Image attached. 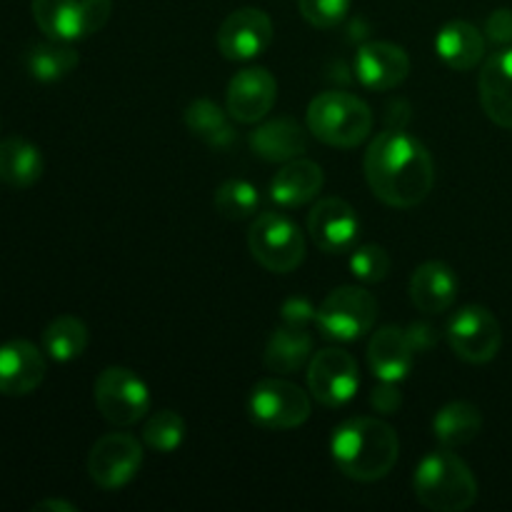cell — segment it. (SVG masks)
<instances>
[{
  "mask_svg": "<svg viewBox=\"0 0 512 512\" xmlns=\"http://www.w3.org/2000/svg\"><path fill=\"white\" fill-rule=\"evenodd\" d=\"M80 58L70 45L60 43V40H50V43H38L28 50L25 55V65H28L30 78L38 83H58L65 75L73 73L78 68Z\"/></svg>",
  "mask_w": 512,
  "mask_h": 512,
  "instance_id": "obj_29",
  "label": "cell"
},
{
  "mask_svg": "<svg viewBox=\"0 0 512 512\" xmlns=\"http://www.w3.org/2000/svg\"><path fill=\"white\" fill-rule=\"evenodd\" d=\"M325 185L323 168L313 160L295 158L290 163H283V168L275 173L270 183V200L278 203L280 208H303L310 200L318 198V193Z\"/></svg>",
  "mask_w": 512,
  "mask_h": 512,
  "instance_id": "obj_21",
  "label": "cell"
},
{
  "mask_svg": "<svg viewBox=\"0 0 512 512\" xmlns=\"http://www.w3.org/2000/svg\"><path fill=\"white\" fill-rule=\"evenodd\" d=\"M420 350L423 348H420L415 328L403 330L398 325H385L370 338L368 365L378 380L400 383L413 370Z\"/></svg>",
  "mask_w": 512,
  "mask_h": 512,
  "instance_id": "obj_16",
  "label": "cell"
},
{
  "mask_svg": "<svg viewBox=\"0 0 512 512\" xmlns=\"http://www.w3.org/2000/svg\"><path fill=\"white\" fill-rule=\"evenodd\" d=\"M143 465V448L128 433H108L90 448L88 473L98 488L118 490L138 475Z\"/></svg>",
  "mask_w": 512,
  "mask_h": 512,
  "instance_id": "obj_13",
  "label": "cell"
},
{
  "mask_svg": "<svg viewBox=\"0 0 512 512\" xmlns=\"http://www.w3.org/2000/svg\"><path fill=\"white\" fill-rule=\"evenodd\" d=\"M35 512H78L73 503H68V500H55V498H48L43 500V503H38L33 508Z\"/></svg>",
  "mask_w": 512,
  "mask_h": 512,
  "instance_id": "obj_36",
  "label": "cell"
},
{
  "mask_svg": "<svg viewBox=\"0 0 512 512\" xmlns=\"http://www.w3.org/2000/svg\"><path fill=\"white\" fill-rule=\"evenodd\" d=\"M448 343L460 360L470 365H485L500 353L503 330L498 318L483 305H465L450 318Z\"/></svg>",
  "mask_w": 512,
  "mask_h": 512,
  "instance_id": "obj_11",
  "label": "cell"
},
{
  "mask_svg": "<svg viewBox=\"0 0 512 512\" xmlns=\"http://www.w3.org/2000/svg\"><path fill=\"white\" fill-rule=\"evenodd\" d=\"M330 453L345 478L375 483L383 480L398 463L400 440L385 420L360 415L335 428Z\"/></svg>",
  "mask_w": 512,
  "mask_h": 512,
  "instance_id": "obj_2",
  "label": "cell"
},
{
  "mask_svg": "<svg viewBox=\"0 0 512 512\" xmlns=\"http://www.w3.org/2000/svg\"><path fill=\"white\" fill-rule=\"evenodd\" d=\"M88 328L75 315H58L43 330V350L55 363H73L88 348Z\"/></svg>",
  "mask_w": 512,
  "mask_h": 512,
  "instance_id": "obj_28",
  "label": "cell"
},
{
  "mask_svg": "<svg viewBox=\"0 0 512 512\" xmlns=\"http://www.w3.org/2000/svg\"><path fill=\"white\" fill-rule=\"evenodd\" d=\"M95 408L118 428H130L150 410V390L145 380L130 368L110 365L95 380Z\"/></svg>",
  "mask_w": 512,
  "mask_h": 512,
  "instance_id": "obj_10",
  "label": "cell"
},
{
  "mask_svg": "<svg viewBox=\"0 0 512 512\" xmlns=\"http://www.w3.org/2000/svg\"><path fill=\"white\" fill-rule=\"evenodd\" d=\"M485 38L495 45L512 43V8H498L485 23Z\"/></svg>",
  "mask_w": 512,
  "mask_h": 512,
  "instance_id": "obj_34",
  "label": "cell"
},
{
  "mask_svg": "<svg viewBox=\"0 0 512 512\" xmlns=\"http://www.w3.org/2000/svg\"><path fill=\"white\" fill-rule=\"evenodd\" d=\"M370 405L383 415L398 413L400 405H403V395H400L398 383H385V380H380L378 388L370 393Z\"/></svg>",
  "mask_w": 512,
  "mask_h": 512,
  "instance_id": "obj_35",
  "label": "cell"
},
{
  "mask_svg": "<svg viewBox=\"0 0 512 512\" xmlns=\"http://www.w3.org/2000/svg\"><path fill=\"white\" fill-rule=\"evenodd\" d=\"M308 233L323 253L338 255L353 250L360 235V220L353 205L343 198H323L308 215Z\"/></svg>",
  "mask_w": 512,
  "mask_h": 512,
  "instance_id": "obj_15",
  "label": "cell"
},
{
  "mask_svg": "<svg viewBox=\"0 0 512 512\" xmlns=\"http://www.w3.org/2000/svg\"><path fill=\"white\" fill-rule=\"evenodd\" d=\"M378 320V300L358 285H343L328 293L315 310V325L330 340L353 343L370 333Z\"/></svg>",
  "mask_w": 512,
  "mask_h": 512,
  "instance_id": "obj_6",
  "label": "cell"
},
{
  "mask_svg": "<svg viewBox=\"0 0 512 512\" xmlns=\"http://www.w3.org/2000/svg\"><path fill=\"white\" fill-rule=\"evenodd\" d=\"M45 380V355L30 340H8L0 345V395L25 398Z\"/></svg>",
  "mask_w": 512,
  "mask_h": 512,
  "instance_id": "obj_19",
  "label": "cell"
},
{
  "mask_svg": "<svg viewBox=\"0 0 512 512\" xmlns=\"http://www.w3.org/2000/svg\"><path fill=\"white\" fill-rule=\"evenodd\" d=\"M413 493L433 512H465L478 500V480L450 448L425 455L413 475Z\"/></svg>",
  "mask_w": 512,
  "mask_h": 512,
  "instance_id": "obj_3",
  "label": "cell"
},
{
  "mask_svg": "<svg viewBox=\"0 0 512 512\" xmlns=\"http://www.w3.org/2000/svg\"><path fill=\"white\" fill-rule=\"evenodd\" d=\"M308 388L325 408H343L360 388L358 363L340 348H325L313 355L308 368Z\"/></svg>",
  "mask_w": 512,
  "mask_h": 512,
  "instance_id": "obj_12",
  "label": "cell"
},
{
  "mask_svg": "<svg viewBox=\"0 0 512 512\" xmlns=\"http://www.w3.org/2000/svg\"><path fill=\"white\" fill-rule=\"evenodd\" d=\"M35 25L50 40L73 43L105 28L113 13L110 0H33Z\"/></svg>",
  "mask_w": 512,
  "mask_h": 512,
  "instance_id": "obj_5",
  "label": "cell"
},
{
  "mask_svg": "<svg viewBox=\"0 0 512 512\" xmlns=\"http://www.w3.org/2000/svg\"><path fill=\"white\" fill-rule=\"evenodd\" d=\"M355 75L368 90H393L410 75V58L400 45L373 40L360 45L355 53Z\"/></svg>",
  "mask_w": 512,
  "mask_h": 512,
  "instance_id": "obj_18",
  "label": "cell"
},
{
  "mask_svg": "<svg viewBox=\"0 0 512 512\" xmlns=\"http://www.w3.org/2000/svg\"><path fill=\"white\" fill-rule=\"evenodd\" d=\"M365 180L390 208H415L435 185V163L418 138L405 130H383L365 153Z\"/></svg>",
  "mask_w": 512,
  "mask_h": 512,
  "instance_id": "obj_1",
  "label": "cell"
},
{
  "mask_svg": "<svg viewBox=\"0 0 512 512\" xmlns=\"http://www.w3.org/2000/svg\"><path fill=\"white\" fill-rule=\"evenodd\" d=\"M273 43V20L260 8H238L218 30V50L228 60H253Z\"/></svg>",
  "mask_w": 512,
  "mask_h": 512,
  "instance_id": "obj_14",
  "label": "cell"
},
{
  "mask_svg": "<svg viewBox=\"0 0 512 512\" xmlns=\"http://www.w3.org/2000/svg\"><path fill=\"white\" fill-rule=\"evenodd\" d=\"M43 170L45 160L38 145H33L25 138H18V135L0 140V183L5 188H30V185L38 183Z\"/></svg>",
  "mask_w": 512,
  "mask_h": 512,
  "instance_id": "obj_25",
  "label": "cell"
},
{
  "mask_svg": "<svg viewBox=\"0 0 512 512\" xmlns=\"http://www.w3.org/2000/svg\"><path fill=\"white\" fill-rule=\"evenodd\" d=\"M480 105L500 128L512 130V48H503L485 60L480 70Z\"/></svg>",
  "mask_w": 512,
  "mask_h": 512,
  "instance_id": "obj_20",
  "label": "cell"
},
{
  "mask_svg": "<svg viewBox=\"0 0 512 512\" xmlns=\"http://www.w3.org/2000/svg\"><path fill=\"white\" fill-rule=\"evenodd\" d=\"M143 440L155 453H173L185 440V420L175 410H158L145 423Z\"/></svg>",
  "mask_w": 512,
  "mask_h": 512,
  "instance_id": "obj_31",
  "label": "cell"
},
{
  "mask_svg": "<svg viewBox=\"0 0 512 512\" xmlns=\"http://www.w3.org/2000/svg\"><path fill=\"white\" fill-rule=\"evenodd\" d=\"M215 210L228 220H248L258 213L260 208V193L253 183L248 180H225L213 198Z\"/></svg>",
  "mask_w": 512,
  "mask_h": 512,
  "instance_id": "obj_30",
  "label": "cell"
},
{
  "mask_svg": "<svg viewBox=\"0 0 512 512\" xmlns=\"http://www.w3.org/2000/svg\"><path fill=\"white\" fill-rule=\"evenodd\" d=\"M440 60L453 70H473L485 58V35L468 20H450L435 35Z\"/></svg>",
  "mask_w": 512,
  "mask_h": 512,
  "instance_id": "obj_24",
  "label": "cell"
},
{
  "mask_svg": "<svg viewBox=\"0 0 512 512\" xmlns=\"http://www.w3.org/2000/svg\"><path fill=\"white\" fill-rule=\"evenodd\" d=\"M248 413L250 420L265 430H293L308 423L313 403L300 385L283 378H265L250 390Z\"/></svg>",
  "mask_w": 512,
  "mask_h": 512,
  "instance_id": "obj_9",
  "label": "cell"
},
{
  "mask_svg": "<svg viewBox=\"0 0 512 512\" xmlns=\"http://www.w3.org/2000/svg\"><path fill=\"white\" fill-rule=\"evenodd\" d=\"M308 130L330 148H358L373 130V110L358 95L325 90L308 105Z\"/></svg>",
  "mask_w": 512,
  "mask_h": 512,
  "instance_id": "obj_4",
  "label": "cell"
},
{
  "mask_svg": "<svg viewBox=\"0 0 512 512\" xmlns=\"http://www.w3.org/2000/svg\"><path fill=\"white\" fill-rule=\"evenodd\" d=\"M278 100V80L268 68H245L230 80L225 108L235 123L253 125L273 110Z\"/></svg>",
  "mask_w": 512,
  "mask_h": 512,
  "instance_id": "obj_17",
  "label": "cell"
},
{
  "mask_svg": "<svg viewBox=\"0 0 512 512\" xmlns=\"http://www.w3.org/2000/svg\"><path fill=\"white\" fill-rule=\"evenodd\" d=\"M310 323H315V308L303 298H293L283 308V325L273 330L265 345V368L278 375H293L303 368L313 355V335Z\"/></svg>",
  "mask_w": 512,
  "mask_h": 512,
  "instance_id": "obj_7",
  "label": "cell"
},
{
  "mask_svg": "<svg viewBox=\"0 0 512 512\" xmlns=\"http://www.w3.org/2000/svg\"><path fill=\"white\" fill-rule=\"evenodd\" d=\"M250 148L268 163H290L295 158H303L308 150V138L293 118H278L258 125V130L250 133Z\"/></svg>",
  "mask_w": 512,
  "mask_h": 512,
  "instance_id": "obj_23",
  "label": "cell"
},
{
  "mask_svg": "<svg viewBox=\"0 0 512 512\" xmlns=\"http://www.w3.org/2000/svg\"><path fill=\"white\" fill-rule=\"evenodd\" d=\"M458 298V278L453 268L440 260H428L415 268L410 278V300L425 315L445 313Z\"/></svg>",
  "mask_w": 512,
  "mask_h": 512,
  "instance_id": "obj_22",
  "label": "cell"
},
{
  "mask_svg": "<svg viewBox=\"0 0 512 512\" xmlns=\"http://www.w3.org/2000/svg\"><path fill=\"white\" fill-rule=\"evenodd\" d=\"M253 258L270 273H293L305 260V238L285 213H263L253 220L248 233Z\"/></svg>",
  "mask_w": 512,
  "mask_h": 512,
  "instance_id": "obj_8",
  "label": "cell"
},
{
  "mask_svg": "<svg viewBox=\"0 0 512 512\" xmlns=\"http://www.w3.org/2000/svg\"><path fill=\"white\" fill-rule=\"evenodd\" d=\"M353 0H298L300 13L315 28L330 30L340 25L348 15Z\"/></svg>",
  "mask_w": 512,
  "mask_h": 512,
  "instance_id": "obj_33",
  "label": "cell"
},
{
  "mask_svg": "<svg viewBox=\"0 0 512 512\" xmlns=\"http://www.w3.org/2000/svg\"><path fill=\"white\" fill-rule=\"evenodd\" d=\"M390 255L388 250L380 245H360L350 253V273L360 280V283H383L390 273Z\"/></svg>",
  "mask_w": 512,
  "mask_h": 512,
  "instance_id": "obj_32",
  "label": "cell"
},
{
  "mask_svg": "<svg viewBox=\"0 0 512 512\" xmlns=\"http://www.w3.org/2000/svg\"><path fill=\"white\" fill-rule=\"evenodd\" d=\"M483 430V415L478 405L468 400H455L440 408L433 418V433L443 448H463L473 443Z\"/></svg>",
  "mask_w": 512,
  "mask_h": 512,
  "instance_id": "obj_26",
  "label": "cell"
},
{
  "mask_svg": "<svg viewBox=\"0 0 512 512\" xmlns=\"http://www.w3.org/2000/svg\"><path fill=\"white\" fill-rule=\"evenodd\" d=\"M185 125L195 138L203 140L210 148H230L235 143V128L230 123L228 110L208 98H198L185 108Z\"/></svg>",
  "mask_w": 512,
  "mask_h": 512,
  "instance_id": "obj_27",
  "label": "cell"
}]
</instances>
